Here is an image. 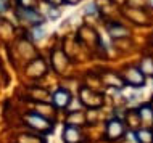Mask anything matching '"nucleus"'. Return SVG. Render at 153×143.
Masks as SVG:
<instances>
[{
	"label": "nucleus",
	"mask_w": 153,
	"mask_h": 143,
	"mask_svg": "<svg viewBox=\"0 0 153 143\" xmlns=\"http://www.w3.org/2000/svg\"><path fill=\"white\" fill-rule=\"evenodd\" d=\"M21 16L26 21H29V23H32V24H40L42 23V16H40L37 11H34L32 8H21Z\"/></svg>",
	"instance_id": "obj_1"
},
{
	"label": "nucleus",
	"mask_w": 153,
	"mask_h": 143,
	"mask_svg": "<svg viewBox=\"0 0 153 143\" xmlns=\"http://www.w3.org/2000/svg\"><path fill=\"white\" fill-rule=\"evenodd\" d=\"M53 101H55L56 106H60V108H65L66 105L69 103V93L63 90V88H60L58 92L53 95Z\"/></svg>",
	"instance_id": "obj_2"
},
{
	"label": "nucleus",
	"mask_w": 153,
	"mask_h": 143,
	"mask_svg": "<svg viewBox=\"0 0 153 143\" xmlns=\"http://www.w3.org/2000/svg\"><path fill=\"white\" fill-rule=\"evenodd\" d=\"M123 132H124V129H123V124H121V122L111 121L110 124H108V135H110V138H118V137H121Z\"/></svg>",
	"instance_id": "obj_3"
},
{
	"label": "nucleus",
	"mask_w": 153,
	"mask_h": 143,
	"mask_svg": "<svg viewBox=\"0 0 153 143\" xmlns=\"http://www.w3.org/2000/svg\"><path fill=\"white\" fill-rule=\"evenodd\" d=\"M65 140L68 143H73V142H77L79 140V132L73 127H66L65 130Z\"/></svg>",
	"instance_id": "obj_4"
},
{
	"label": "nucleus",
	"mask_w": 153,
	"mask_h": 143,
	"mask_svg": "<svg viewBox=\"0 0 153 143\" xmlns=\"http://www.w3.org/2000/svg\"><path fill=\"white\" fill-rule=\"evenodd\" d=\"M29 121L32 122V125H36V127H45V124H48V122H45L42 117H39V116H36V114H31L29 116Z\"/></svg>",
	"instance_id": "obj_5"
},
{
	"label": "nucleus",
	"mask_w": 153,
	"mask_h": 143,
	"mask_svg": "<svg viewBox=\"0 0 153 143\" xmlns=\"http://www.w3.org/2000/svg\"><path fill=\"white\" fill-rule=\"evenodd\" d=\"M34 32H36V37H34V39H42V35H44V29H42V27L36 29Z\"/></svg>",
	"instance_id": "obj_6"
},
{
	"label": "nucleus",
	"mask_w": 153,
	"mask_h": 143,
	"mask_svg": "<svg viewBox=\"0 0 153 143\" xmlns=\"http://www.w3.org/2000/svg\"><path fill=\"white\" fill-rule=\"evenodd\" d=\"M85 13H87V15H92V13H95V5H94V3H90V5L87 7Z\"/></svg>",
	"instance_id": "obj_7"
},
{
	"label": "nucleus",
	"mask_w": 153,
	"mask_h": 143,
	"mask_svg": "<svg viewBox=\"0 0 153 143\" xmlns=\"http://www.w3.org/2000/svg\"><path fill=\"white\" fill-rule=\"evenodd\" d=\"M3 10H5V5H3L2 2H0V11H3Z\"/></svg>",
	"instance_id": "obj_8"
},
{
	"label": "nucleus",
	"mask_w": 153,
	"mask_h": 143,
	"mask_svg": "<svg viewBox=\"0 0 153 143\" xmlns=\"http://www.w3.org/2000/svg\"><path fill=\"white\" fill-rule=\"evenodd\" d=\"M48 2H52V3H58V2H61V0H48Z\"/></svg>",
	"instance_id": "obj_9"
},
{
	"label": "nucleus",
	"mask_w": 153,
	"mask_h": 143,
	"mask_svg": "<svg viewBox=\"0 0 153 143\" xmlns=\"http://www.w3.org/2000/svg\"><path fill=\"white\" fill-rule=\"evenodd\" d=\"M150 3H152V7H153V0H150Z\"/></svg>",
	"instance_id": "obj_10"
}]
</instances>
